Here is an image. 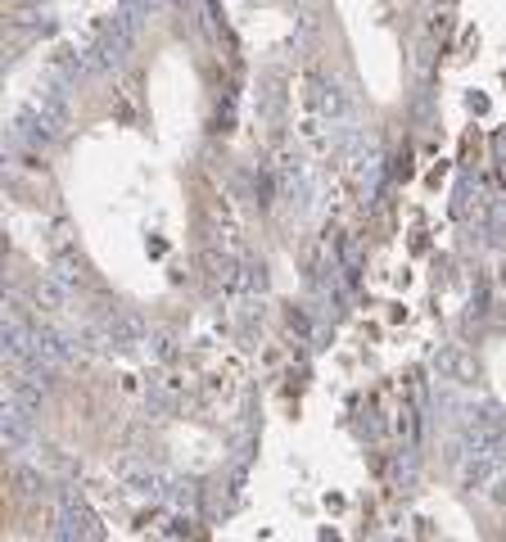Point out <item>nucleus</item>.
<instances>
[{
    "label": "nucleus",
    "mask_w": 506,
    "mask_h": 542,
    "mask_svg": "<svg viewBox=\"0 0 506 542\" xmlns=\"http://www.w3.org/2000/svg\"><path fill=\"white\" fill-rule=\"evenodd\" d=\"M55 538H64V542H73V538H104V529H100V520H95V511L86 506V497L77 493V488H64L59 493V502H55Z\"/></svg>",
    "instance_id": "nucleus-1"
},
{
    "label": "nucleus",
    "mask_w": 506,
    "mask_h": 542,
    "mask_svg": "<svg viewBox=\"0 0 506 542\" xmlns=\"http://www.w3.org/2000/svg\"><path fill=\"white\" fill-rule=\"evenodd\" d=\"M10 136H14L19 145H28V150H46V145H55L59 136H64V127H59V122L50 118V113L41 109L37 100H32V104H23V109L14 113Z\"/></svg>",
    "instance_id": "nucleus-2"
},
{
    "label": "nucleus",
    "mask_w": 506,
    "mask_h": 542,
    "mask_svg": "<svg viewBox=\"0 0 506 542\" xmlns=\"http://www.w3.org/2000/svg\"><path fill=\"white\" fill-rule=\"evenodd\" d=\"M0 443H5L10 457H23L32 448V407L5 398V407H0Z\"/></svg>",
    "instance_id": "nucleus-3"
},
{
    "label": "nucleus",
    "mask_w": 506,
    "mask_h": 542,
    "mask_svg": "<svg viewBox=\"0 0 506 542\" xmlns=\"http://www.w3.org/2000/svg\"><path fill=\"white\" fill-rule=\"evenodd\" d=\"M118 475H122V484L132 488V493L154 497V502H168V488H172V479L163 475V470L145 466V461H122V466H118Z\"/></svg>",
    "instance_id": "nucleus-4"
},
{
    "label": "nucleus",
    "mask_w": 506,
    "mask_h": 542,
    "mask_svg": "<svg viewBox=\"0 0 506 542\" xmlns=\"http://www.w3.org/2000/svg\"><path fill=\"white\" fill-rule=\"evenodd\" d=\"M434 371H439V380H452V384H475L479 380V362H475V353H466V348H443V353L434 357Z\"/></svg>",
    "instance_id": "nucleus-5"
},
{
    "label": "nucleus",
    "mask_w": 506,
    "mask_h": 542,
    "mask_svg": "<svg viewBox=\"0 0 506 542\" xmlns=\"http://www.w3.org/2000/svg\"><path fill=\"white\" fill-rule=\"evenodd\" d=\"M68 294H73V285L50 271V276H41V281L32 285V308L46 312V317H59V312L68 308Z\"/></svg>",
    "instance_id": "nucleus-6"
},
{
    "label": "nucleus",
    "mask_w": 506,
    "mask_h": 542,
    "mask_svg": "<svg viewBox=\"0 0 506 542\" xmlns=\"http://www.w3.org/2000/svg\"><path fill=\"white\" fill-rule=\"evenodd\" d=\"M312 109H317V118H326V122H344L348 113H353V104H348V95L339 91L335 82L317 77V82H312Z\"/></svg>",
    "instance_id": "nucleus-7"
},
{
    "label": "nucleus",
    "mask_w": 506,
    "mask_h": 542,
    "mask_svg": "<svg viewBox=\"0 0 506 542\" xmlns=\"http://www.w3.org/2000/svg\"><path fill=\"white\" fill-rule=\"evenodd\" d=\"M497 479V457H488V452H466V461H461V484L470 488V493H488Z\"/></svg>",
    "instance_id": "nucleus-8"
},
{
    "label": "nucleus",
    "mask_w": 506,
    "mask_h": 542,
    "mask_svg": "<svg viewBox=\"0 0 506 542\" xmlns=\"http://www.w3.org/2000/svg\"><path fill=\"white\" fill-rule=\"evenodd\" d=\"M14 484H19L23 493H41V488H46V475L32 466H14Z\"/></svg>",
    "instance_id": "nucleus-9"
},
{
    "label": "nucleus",
    "mask_w": 506,
    "mask_h": 542,
    "mask_svg": "<svg viewBox=\"0 0 506 542\" xmlns=\"http://www.w3.org/2000/svg\"><path fill=\"white\" fill-rule=\"evenodd\" d=\"M150 344H154V348H150V353H154V357H163V362H168V357H172V353H177V348H172V339H168V335H154V339H150Z\"/></svg>",
    "instance_id": "nucleus-10"
},
{
    "label": "nucleus",
    "mask_w": 506,
    "mask_h": 542,
    "mask_svg": "<svg viewBox=\"0 0 506 542\" xmlns=\"http://www.w3.org/2000/svg\"><path fill=\"white\" fill-rule=\"evenodd\" d=\"M168 533H172V538H181V533H190V520H181V515H177V520H172V529H168Z\"/></svg>",
    "instance_id": "nucleus-11"
},
{
    "label": "nucleus",
    "mask_w": 506,
    "mask_h": 542,
    "mask_svg": "<svg viewBox=\"0 0 506 542\" xmlns=\"http://www.w3.org/2000/svg\"><path fill=\"white\" fill-rule=\"evenodd\" d=\"M141 5H145V10H150V14H159L163 5H168V0H141Z\"/></svg>",
    "instance_id": "nucleus-12"
},
{
    "label": "nucleus",
    "mask_w": 506,
    "mask_h": 542,
    "mask_svg": "<svg viewBox=\"0 0 506 542\" xmlns=\"http://www.w3.org/2000/svg\"><path fill=\"white\" fill-rule=\"evenodd\" d=\"M23 5H32V10H37V5H50V0H23Z\"/></svg>",
    "instance_id": "nucleus-13"
}]
</instances>
